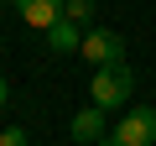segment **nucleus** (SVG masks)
Instances as JSON below:
<instances>
[{"label":"nucleus","instance_id":"nucleus-3","mask_svg":"<svg viewBox=\"0 0 156 146\" xmlns=\"http://www.w3.org/2000/svg\"><path fill=\"white\" fill-rule=\"evenodd\" d=\"M83 52L94 68H104V63H125V37L115 31V26H94V31H83Z\"/></svg>","mask_w":156,"mask_h":146},{"label":"nucleus","instance_id":"nucleus-4","mask_svg":"<svg viewBox=\"0 0 156 146\" xmlns=\"http://www.w3.org/2000/svg\"><path fill=\"white\" fill-rule=\"evenodd\" d=\"M68 136H73L78 146H94V141H104V136H109V125H104V104H94V99H89V110H78V115H73Z\"/></svg>","mask_w":156,"mask_h":146},{"label":"nucleus","instance_id":"nucleus-8","mask_svg":"<svg viewBox=\"0 0 156 146\" xmlns=\"http://www.w3.org/2000/svg\"><path fill=\"white\" fill-rule=\"evenodd\" d=\"M0 146H26V130L11 125V130H0Z\"/></svg>","mask_w":156,"mask_h":146},{"label":"nucleus","instance_id":"nucleus-2","mask_svg":"<svg viewBox=\"0 0 156 146\" xmlns=\"http://www.w3.org/2000/svg\"><path fill=\"white\" fill-rule=\"evenodd\" d=\"M104 141H109V146H151V141H156V110H151V104L125 110V120H120Z\"/></svg>","mask_w":156,"mask_h":146},{"label":"nucleus","instance_id":"nucleus-6","mask_svg":"<svg viewBox=\"0 0 156 146\" xmlns=\"http://www.w3.org/2000/svg\"><path fill=\"white\" fill-rule=\"evenodd\" d=\"M78 47H83V31H78V21L57 16V21L47 26V52H52V57H68V52H78Z\"/></svg>","mask_w":156,"mask_h":146},{"label":"nucleus","instance_id":"nucleus-5","mask_svg":"<svg viewBox=\"0 0 156 146\" xmlns=\"http://www.w3.org/2000/svg\"><path fill=\"white\" fill-rule=\"evenodd\" d=\"M62 5H68V0H11V11H16L26 26H37V31H47V26L62 16Z\"/></svg>","mask_w":156,"mask_h":146},{"label":"nucleus","instance_id":"nucleus-1","mask_svg":"<svg viewBox=\"0 0 156 146\" xmlns=\"http://www.w3.org/2000/svg\"><path fill=\"white\" fill-rule=\"evenodd\" d=\"M130 89H135V73H130V63H104V68H94V84H89L94 104H104V110H120V104H130Z\"/></svg>","mask_w":156,"mask_h":146},{"label":"nucleus","instance_id":"nucleus-9","mask_svg":"<svg viewBox=\"0 0 156 146\" xmlns=\"http://www.w3.org/2000/svg\"><path fill=\"white\" fill-rule=\"evenodd\" d=\"M5 99H11V84H5V78H0V110H5Z\"/></svg>","mask_w":156,"mask_h":146},{"label":"nucleus","instance_id":"nucleus-7","mask_svg":"<svg viewBox=\"0 0 156 146\" xmlns=\"http://www.w3.org/2000/svg\"><path fill=\"white\" fill-rule=\"evenodd\" d=\"M62 16H68V21H78V26H89V21H94V0H68Z\"/></svg>","mask_w":156,"mask_h":146}]
</instances>
